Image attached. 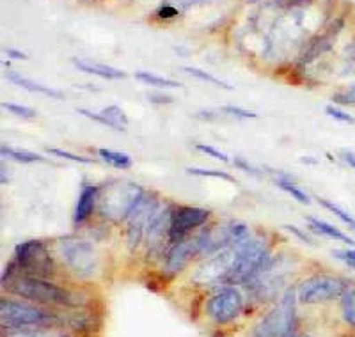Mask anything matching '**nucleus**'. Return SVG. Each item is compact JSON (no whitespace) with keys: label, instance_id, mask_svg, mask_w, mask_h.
<instances>
[{"label":"nucleus","instance_id":"6ab92c4d","mask_svg":"<svg viewBox=\"0 0 355 337\" xmlns=\"http://www.w3.org/2000/svg\"><path fill=\"white\" fill-rule=\"evenodd\" d=\"M272 174L276 176V185L279 188H282V190L286 192V194H289V196L294 197V199H297L298 203L302 204H309L311 203V197L307 196L306 192L302 190V188H298L297 185L289 179L288 174H285V172H276L272 171Z\"/></svg>","mask_w":355,"mask_h":337},{"label":"nucleus","instance_id":"39448f33","mask_svg":"<svg viewBox=\"0 0 355 337\" xmlns=\"http://www.w3.org/2000/svg\"><path fill=\"white\" fill-rule=\"evenodd\" d=\"M297 293L286 289L281 302L260 320L251 337H291L297 327Z\"/></svg>","mask_w":355,"mask_h":337},{"label":"nucleus","instance_id":"5701e85b","mask_svg":"<svg viewBox=\"0 0 355 337\" xmlns=\"http://www.w3.org/2000/svg\"><path fill=\"white\" fill-rule=\"evenodd\" d=\"M98 156L102 160H105L108 165L116 167V169H130V167L133 165L132 156L126 153H119V151H112V150H105V147H99Z\"/></svg>","mask_w":355,"mask_h":337},{"label":"nucleus","instance_id":"ea45409f","mask_svg":"<svg viewBox=\"0 0 355 337\" xmlns=\"http://www.w3.org/2000/svg\"><path fill=\"white\" fill-rule=\"evenodd\" d=\"M6 54H9L11 57H15V59H27V55H25L23 52L15 50V48H8V50H6Z\"/></svg>","mask_w":355,"mask_h":337},{"label":"nucleus","instance_id":"20e7f679","mask_svg":"<svg viewBox=\"0 0 355 337\" xmlns=\"http://www.w3.org/2000/svg\"><path fill=\"white\" fill-rule=\"evenodd\" d=\"M270 258L269 242L263 238L251 236L247 242L236 247L235 263L224 284H247L270 261Z\"/></svg>","mask_w":355,"mask_h":337},{"label":"nucleus","instance_id":"58836bf2","mask_svg":"<svg viewBox=\"0 0 355 337\" xmlns=\"http://www.w3.org/2000/svg\"><path fill=\"white\" fill-rule=\"evenodd\" d=\"M341 156H343V160H345V162H347V165L352 167V169H354V171H355V153H354V151L343 150Z\"/></svg>","mask_w":355,"mask_h":337},{"label":"nucleus","instance_id":"412c9836","mask_svg":"<svg viewBox=\"0 0 355 337\" xmlns=\"http://www.w3.org/2000/svg\"><path fill=\"white\" fill-rule=\"evenodd\" d=\"M339 307H341V316L345 323L355 330V286H350L343 296L339 298Z\"/></svg>","mask_w":355,"mask_h":337},{"label":"nucleus","instance_id":"c85d7f7f","mask_svg":"<svg viewBox=\"0 0 355 337\" xmlns=\"http://www.w3.org/2000/svg\"><path fill=\"white\" fill-rule=\"evenodd\" d=\"M325 112L327 116L332 117L334 121L345 123V125H355V117L352 116L350 112H347V110H343V108L334 107V105H327Z\"/></svg>","mask_w":355,"mask_h":337},{"label":"nucleus","instance_id":"a878e982","mask_svg":"<svg viewBox=\"0 0 355 337\" xmlns=\"http://www.w3.org/2000/svg\"><path fill=\"white\" fill-rule=\"evenodd\" d=\"M318 203L322 204L323 208H327V210H329V212H331V213H334V215L338 216L339 221L343 222V224H347L348 227H350V229L354 231V233H355V218H354V216L350 215V213H348V212H345L343 208H339L338 204L331 203V201L322 199V197H318Z\"/></svg>","mask_w":355,"mask_h":337},{"label":"nucleus","instance_id":"b1692460","mask_svg":"<svg viewBox=\"0 0 355 337\" xmlns=\"http://www.w3.org/2000/svg\"><path fill=\"white\" fill-rule=\"evenodd\" d=\"M2 156L4 159H11L15 162H20V163H34V162H43L45 156L41 154L32 153V151H25V150H15V147H8V146H2Z\"/></svg>","mask_w":355,"mask_h":337},{"label":"nucleus","instance_id":"2f4dec72","mask_svg":"<svg viewBox=\"0 0 355 337\" xmlns=\"http://www.w3.org/2000/svg\"><path fill=\"white\" fill-rule=\"evenodd\" d=\"M332 256L338 258L339 261H343L348 268L355 270V249H336L332 250Z\"/></svg>","mask_w":355,"mask_h":337},{"label":"nucleus","instance_id":"ddd939ff","mask_svg":"<svg viewBox=\"0 0 355 337\" xmlns=\"http://www.w3.org/2000/svg\"><path fill=\"white\" fill-rule=\"evenodd\" d=\"M236 247H229L226 250H220L217 254L211 256L204 265L195 270L192 275V280L195 284H219L224 283L227 274L231 272L233 263H235Z\"/></svg>","mask_w":355,"mask_h":337},{"label":"nucleus","instance_id":"9b49d317","mask_svg":"<svg viewBox=\"0 0 355 337\" xmlns=\"http://www.w3.org/2000/svg\"><path fill=\"white\" fill-rule=\"evenodd\" d=\"M210 216L211 212L207 208H198V206H178V208H174L169 231L171 245L189 238L192 231L199 229L202 224H207Z\"/></svg>","mask_w":355,"mask_h":337},{"label":"nucleus","instance_id":"c9c22d12","mask_svg":"<svg viewBox=\"0 0 355 337\" xmlns=\"http://www.w3.org/2000/svg\"><path fill=\"white\" fill-rule=\"evenodd\" d=\"M157 17L164 18V20H167V18H174L178 17V9L173 8V6H164V8H160L157 11Z\"/></svg>","mask_w":355,"mask_h":337},{"label":"nucleus","instance_id":"dca6fc26","mask_svg":"<svg viewBox=\"0 0 355 337\" xmlns=\"http://www.w3.org/2000/svg\"><path fill=\"white\" fill-rule=\"evenodd\" d=\"M71 63L77 70L82 73H89V75H96L104 80H121L124 79V71L117 70V68L107 66L102 63H93V61H86V59H71Z\"/></svg>","mask_w":355,"mask_h":337},{"label":"nucleus","instance_id":"7ed1b4c3","mask_svg":"<svg viewBox=\"0 0 355 337\" xmlns=\"http://www.w3.org/2000/svg\"><path fill=\"white\" fill-rule=\"evenodd\" d=\"M55 252L62 265L80 279H91L98 274L99 261L93 243L79 236H64L55 242Z\"/></svg>","mask_w":355,"mask_h":337},{"label":"nucleus","instance_id":"f3484780","mask_svg":"<svg viewBox=\"0 0 355 337\" xmlns=\"http://www.w3.org/2000/svg\"><path fill=\"white\" fill-rule=\"evenodd\" d=\"M307 224H309V227L314 233L322 234V236L332 238V240H338V242L347 243V245H355V240H352L347 233H343V231L338 229L336 225L329 224V222L320 221L316 216H307Z\"/></svg>","mask_w":355,"mask_h":337},{"label":"nucleus","instance_id":"6e6552de","mask_svg":"<svg viewBox=\"0 0 355 337\" xmlns=\"http://www.w3.org/2000/svg\"><path fill=\"white\" fill-rule=\"evenodd\" d=\"M12 261L17 263L18 270L23 275H36V277L50 279L55 274L54 259L43 240H27L17 245Z\"/></svg>","mask_w":355,"mask_h":337},{"label":"nucleus","instance_id":"f03ea898","mask_svg":"<svg viewBox=\"0 0 355 337\" xmlns=\"http://www.w3.org/2000/svg\"><path fill=\"white\" fill-rule=\"evenodd\" d=\"M0 320L4 330L52 329L62 321L61 314L36 304L17 302L11 298L0 300Z\"/></svg>","mask_w":355,"mask_h":337},{"label":"nucleus","instance_id":"cd10ccee","mask_svg":"<svg viewBox=\"0 0 355 337\" xmlns=\"http://www.w3.org/2000/svg\"><path fill=\"white\" fill-rule=\"evenodd\" d=\"M186 172L192 176H202V178H217L229 181V183H236V179L231 174H227L224 171H210V169H199V167H186Z\"/></svg>","mask_w":355,"mask_h":337},{"label":"nucleus","instance_id":"a19ab883","mask_svg":"<svg viewBox=\"0 0 355 337\" xmlns=\"http://www.w3.org/2000/svg\"><path fill=\"white\" fill-rule=\"evenodd\" d=\"M295 337H311V336H295Z\"/></svg>","mask_w":355,"mask_h":337},{"label":"nucleus","instance_id":"423d86ee","mask_svg":"<svg viewBox=\"0 0 355 337\" xmlns=\"http://www.w3.org/2000/svg\"><path fill=\"white\" fill-rule=\"evenodd\" d=\"M142 194L144 190L130 181H117V183L107 185L104 188V194H99L98 197L99 215L111 222L126 221V216Z\"/></svg>","mask_w":355,"mask_h":337},{"label":"nucleus","instance_id":"72a5a7b5","mask_svg":"<svg viewBox=\"0 0 355 337\" xmlns=\"http://www.w3.org/2000/svg\"><path fill=\"white\" fill-rule=\"evenodd\" d=\"M195 150L201 151V153H204V154H208V156H211V159L220 160V162H229L227 154H224L222 151H219L217 147L208 146V144H195Z\"/></svg>","mask_w":355,"mask_h":337},{"label":"nucleus","instance_id":"4be33fe9","mask_svg":"<svg viewBox=\"0 0 355 337\" xmlns=\"http://www.w3.org/2000/svg\"><path fill=\"white\" fill-rule=\"evenodd\" d=\"M135 79L141 80L146 85H153L158 89H182V83H178L176 80L164 79V76H158L155 73H149V71H137Z\"/></svg>","mask_w":355,"mask_h":337},{"label":"nucleus","instance_id":"4c0bfd02","mask_svg":"<svg viewBox=\"0 0 355 337\" xmlns=\"http://www.w3.org/2000/svg\"><path fill=\"white\" fill-rule=\"evenodd\" d=\"M285 229L291 231V233H294L295 236H298V238H300L302 242H306V243H313V242H311V238L307 236V234H304V233H302L300 229H297V227H295V225H288V224H286V225H285Z\"/></svg>","mask_w":355,"mask_h":337},{"label":"nucleus","instance_id":"c756f323","mask_svg":"<svg viewBox=\"0 0 355 337\" xmlns=\"http://www.w3.org/2000/svg\"><path fill=\"white\" fill-rule=\"evenodd\" d=\"M46 153L54 154V156H59V159H66L71 160V162H79V163H91V159H86V156H80V154H73L70 151L59 150V147H46Z\"/></svg>","mask_w":355,"mask_h":337},{"label":"nucleus","instance_id":"aec40b11","mask_svg":"<svg viewBox=\"0 0 355 337\" xmlns=\"http://www.w3.org/2000/svg\"><path fill=\"white\" fill-rule=\"evenodd\" d=\"M102 116L107 119L108 128L116 130V132H126V126H128V117L124 114V110L117 105H108L102 110Z\"/></svg>","mask_w":355,"mask_h":337},{"label":"nucleus","instance_id":"0eeeda50","mask_svg":"<svg viewBox=\"0 0 355 337\" xmlns=\"http://www.w3.org/2000/svg\"><path fill=\"white\" fill-rule=\"evenodd\" d=\"M352 280L343 275L316 274L302 280L297 289V298L302 304H325L343 296Z\"/></svg>","mask_w":355,"mask_h":337},{"label":"nucleus","instance_id":"1a4fd4ad","mask_svg":"<svg viewBox=\"0 0 355 337\" xmlns=\"http://www.w3.org/2000/svg\"><path fill=\"white\" fill-rule=\"evenodd\" d=\"M244 311V296L233 284L220 286L207 302V316L215 325H227L235 321Z\"/></svg>","mask_w":355,"mask_h":337},{"label":"nucleus","instance_id":"79ce46f5","mask_svg":"<svg viewBox=\"0 0 355 337\" xmlns=\"http://www.w3.org/2000/svg\"><path fill=\"white\" fill-rule=\"evenodd\" d=\"M291 337H295V336H291Z\"/></svg>","mask_w":355,"mask_h":337},{"label":"nucleus","instance_id":"473e14b6","mask_svg":"<svg viewBox=\"0 0 355 337\" xmlns=\"http://www.w3.org/2000/svg\"><path fill=\"white\" fill-rule=\"evenodd\" d=\"M222 114L231 117H238V119H256L258 117L256 112H251V110H245V108H240V107H233V105L224 107Z\"/></svg>","mask_w":355,"mask_h":337},{"label":"nucleus","instance_id":"a211bd4d","mask_svg":"<svg viewBox=\"0 0 355 337\" xmlns=\"http://www.w3.org/2000/svg\"><path fill=\"white\" fill-rule=\"evenodd\" d=\"M8 79L11 80L12 83H17L18 88H23L30 92H39V94L50 96V98H54V100H62V98H64V94H62L61 91H57V89L46 88V85H43V83L25 79V76L18 75V73H15V71H9Z\"/></svg>","mask_w":355,"mask_h":337},{"label":"nucleus","instance_id":"2eb2a0df","mask_svg":"<svg viewBox=\"0 0 355 337\" xmlns=\"http://www.w3.org/2000/svg\"><path fill=\"white\" fill-rule=\"evenodd\" d=\"M98 197L99 187H96V185H84L82 190H80L79 194V201H77V206H75L73 213V222L77 227L86 224V222L91 218L96 206H98Z\"/></svg>","mask_w":355,"mask_h":337},{"label":"nucleus","instance_id":"4468645a","mask_svg":"<svg viewBox=\"0 0 355 337\" xmlns=\"http://www.w3.org/2000/svg\"><path fill=\"white\" fill-rule=\"evenodd\" d=\"M201 252V234H194L189 236L182 242L173 243L171 249L166 254V265H164V272L167 275H176L189 265L195 256Z\"/></svg>","mask_w":355,"mask_h":337},{"label":"nucleus","instance_id":"e433bc0d","mask_svg":"<svg viewBox=\"0 0 355 337\" xmlns=\"http://www.w3.org/2000/svg\"><path fill=\"white\" fill-rule=\"evenodd\" d=\"M148 100L151 101V103H173L174 98L169 94H149Z\"/></svg>","mask_w":355,"mask_h":337},{"label":"nucleus","instance_id":"393cba45","mask_svg":"<svg viewBox=\"0 0 355 337\" xmlns=\"http://www.w3.org/2000/svg\"><path fill=\"white\" fill-rule=\"evenodd\" d=\"M4 337H70L66 334L54 332L52 329H27V330H8Z\"/></svg>","mask_w":355,"mask_h":337},{"label":"nucleus","instance_id":"f8f14e48","mask_svg":"<svg viewBox=\"0 0 355 337\" xmlns=\"http://www.w3.org/2000/svg\"><path fill=\"white\" fill-rule=\"evenodd\" d=\"M173 213L174 208L171 204L167 206H158L155 212L153 218L149 222L148 229H146V245H148V256L149 258H158L162 256L166 243L169 242V231H171V222H173ZM171 243V242H169Z\"/></svg>","mask_w":355,"mask_h":337},{"label":"nucleus","instance_id":"f704fd0d","mask_svg":"<svg viewBox=\"0 0 355 337\" xmlns=\"http://www.w3.org/2000/svg\"><path fill=\"white\" fill-rule=\"evenodd\" d=\"M235 165L240 167L244 172H249L251 176H261V171H258L256 167H252L251 163L245 162L244 159H235Z\"/></svg>","mask_w":355,"mask_h":337},{"label":"nucleus","instance_id":"bb28decb","mask_svg":"<svg viewBox=\"0 0 355 337\" xmlns=\"http://www.w3.org/2000/svg\"><path fill=\"white\" fill-rule=\"evenodd\" d=\"M183 71H185V73H189V75L194 76V79L202 80V82H208V83H211V85H217V88L233 89V85H229V83L222 82V80L217 79V76L210 75V73H207V71H204V70H199V68H183Z\"/></svg>","mask_w":355,"mask_h":337},{"label":"nucleus","instance_id":"9d476101","mask_svg":"<svg viewBox=\"0 0 355 337\" xmlns=\"http://www.w3.org/2000/svg\"><path fill=\"white\" fill-rule=\"evenodd\" d=\"M158 206H160L158 197L155 194L144 192L126 216V242H128V249L132 252L141 245V242L146 238V229H148L149 222L153 218Z\"/></svg>","mask_w":355,"mask_h":337},{"label":"nucleus","instance_id":"f257e3e1","mask_svg":"<svg viewBox=\"0 0 355 337\" xmlns=\"http://www.w3.org/2000/svg\"><path fill=\"white\" fill-rule=\"evenodd\" d=\"M8 292L12 295L21 296L27 302L39 305H54V307H73L77 305V298L66 287L59 286L54 280L46 277L20 274L17 279L8 286Z\"/></svg>","mask_w":355,"mask_h":337},{"label":"nucleus","instance_id":"7c9ffc66","mask_svg":"<svg viewBox=\"0 0 355 337\" xmlns=\"http://www.w3.org/2000/svg\"><path fill=\"white\" fill-rule=\"evenodd\" d=\"M2 108H4V110H9V112L15 114V116L25 117V119H32V117L37 116L36 110H32V108H29V107H23V105L2 103Z\"/></svg>","mask_w":355,"mask_h":337}]
</instances>
